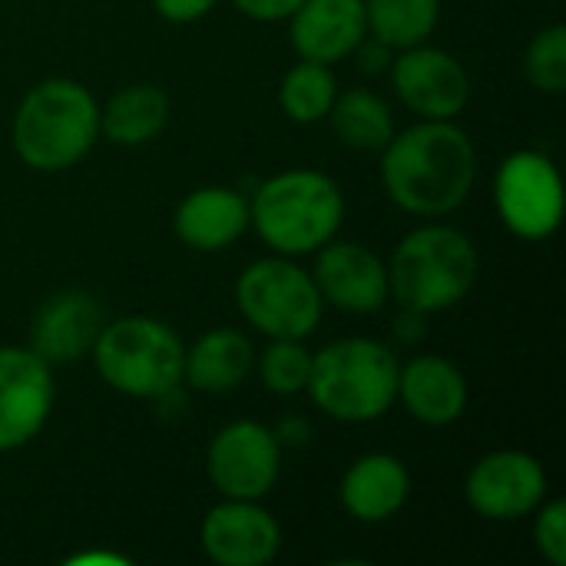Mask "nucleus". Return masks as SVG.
Returning <instances> with one entry per match:
<instances>
[{
  "label": "nucleus",
  "mask_w": 566,
  "mask_h": 566,
  "mask_svg": "<svg viewBox=\"0 0 566 566\" xmlns=\"http://www.w3.org/2000/svg\"><path fill=\"white\" fill-rule=\"evenodd\" d=\"M478 182V149L454 119H418L381 149L388 199L418 219L458 212Z\"/></svg>",
  "instance_id": "obj_1"
},
{
  "label": "nucleus",
  "mask_w": 566,
  "mask_h": 566,
  "mask_svg": "<svg viewBox=\"0 0 566 566\" xmlns=\"http://www.w3.org/2000/svg\"><path fill=\"white\" fill-rule=\"evenodd\" d=\"M10 139L27 169L63 172L96 146L99 103L80 80L50 76L20 99Z\"/></svg>",
  "instance_id": "obj_2"
},
{
  "label": "nucleus",
  "mask_w": 566,
  "mask_h": 566,
  "mask_svg": "<svg viewBox=\"0 0 566 566\" xmlns=\"http://www.w3.org/2000/svg\"><path fill=\"white\" fill-rule=\"evenodd\" d=\"M345 222L342 186L318 169H285L249 199V226L275 255H315Z\"/></svg>",
  "instance_id": "obj_3"
},
{
  "label": "nucleus",
  "mask_w": 566,
  "mask_h": 566,
  "mask_svg": "<svg viewBox=\"0 0 566 566\" xmlns=\"http://www.w3.org/2000/svg\"><path fill=\"white\" fill-rule=\"evenodd\" d=\"M481 272L478 245L454 226H418L391 252L388 292L415 315H438L461 305Z\"/></svg>",
  "instance_id": "obj_4"
},
{
  "label": "nucleus",
  "mask_w": 566,
  "mask_h": 566,
  "mask_svg": "<svg viewBox=\"0 0 566 566\" xmlns=\"http://www.w3.org/2000/svg\"><path fill=\"white\" fill-rule=\"evenodd\" d=\"M398 355L375 338H338L312 352L305 395L312 405L342 421L368 424L385 418L398 398Z\"/></svg>",
  "instance_id": "obj_5"
},
{
  "label": "nucleus",
  "mask_w": 566,
  "mask_h": 566,
  "mask_svg": "<svg viewBox=\"0 0 566 566\" xmlns=\"http://www.w3.org/2000/svg\"><path fill=\"white\" fill-rule=\"evenodd\" d=\"M90 355L99 378L126 398L159 401L182 385L186 345L166 322L149 315L106 322Z\"/></svg>",
  "instance_id": "obj_6"
},
{
  "label": "nucleus",
  "mask_w": 566,
  "mask_h": 566,
  "mask_svg": "<svg viewBox=\"0 0 566 566\" xmlns=\"http://www.w3.org/2000/svg\"><path fill=\"white\" fill-rule=\"evenodd\" d=\"M235 308L265 338H312L322 325L325 302L292 255H269L242 269L235 282Z\"/></svg>",
  "instance_id": "obj_7"
},
{
  "label": "nucleus",
  "mask_w": 566,
  "mask_h": 566,
  "mask_svg": "<svg viewBox=\"0 0 566 566\" xmlns=\"http://www.w3.org/2000/svg\"><path fill=\"white\" fill-rule=\"evenodd\" d=\"M494 206L507 232L524 242L551 239L566 212L564 176L541 149L511 153L494 176Z\"/></svg>",
  "instance_id": "obj_8"
},
{
  "label": "nucleus",
  "mask_w": 566,
  "mask_h": 566,
  "mask_svg": "<svg viewBox=\"0 0 566 566\" xmlns=\"http://www.w3.org/2000/svg\"><path fill=\"white\" fill-rule=\"evenodd\" d=\"M206 474L229 501H262L282 478V441L262 421H232L209 441Z\"/></svg>",
  "instance_id": "obj_9"
},
{
  "label": "nucleus",
  "mask_w": 566,
  "mask_h": 566,
  "mask_svg": "<svg viewBox=\"0 0 566 566\" xmlns=\"http://www.w3.org/2000/svg\"><path fill=\"white\" fill-rule=\"evenodd\" d=\"M464 497L478 517L514 524L547 501V471L534 454L501 448L474 461L464 481Z\"/></svg>",
  "instance_id": "obj_10"
},
{
  "label": "nucleus",
  "mask_w": 566,
  "mask_h": 566,
  "mask_svg": "<svg viewBox=\"0 0 566 566\" xmlns=\"http://www.w3.org/2000/svg\"><path fill=\"white\" fill-rule=\"evenodd\" d=\"M388 66L398 99L418 119H454L471 103V76L464 63L428 40L398 50Z\"/></svg>",
  "instance_id": "obj_11"
},
{
  "label": "nucleus",
  "mask_w": 566,
  "mask_h": 566,
  "mask_svg": "<svg viewBox=\"0 0 566 566\" xmlns=\"http://www.w3.org/2000/svg\"><path fill=\"white\" fill-rule=\"evenodd\" d=\"M53 365L30 345L0 348V454L30 444L53 411Z\"/></svg>",
  "instance_id": "obj_12"
},
{
  "label": "nucleus",
  "mask_w": 566,
  "mask_h": 566,
  "mask_svg": "<svg viewBox=\"0 0 566 566\" xmlns=\"http://www.w3.org/2000/svg\"><path fill=\"white\" fill-rule=\"evenodd\" d=\"M315 289L328 308L345 315H375L388 305V262L365 242H325L315 252Z\"/></svg>",
  "instance_id": "obj_13"
},
{
  "label": "nucleus",
  "mask_w": 566,
  "mask_h": 566,
  "mask_svg": "<svg viewBox=\"0 0 566 566\" xmlns=\"http://www.w3.org/2000/svg\"><path fill=\"white\" fill-rule=\"evenodd\" d=\"M202 551L219 566H265L282 551V527L259 501L216 504L199 527Z\"/></svg>",
  "instance_id": "obj_14"
},
{
  "label": "nucleus",
  "mask_w": 566,
  "mask_h": 566,
  "mask_svg": "<svg viewBox=\"0 0 566 566\" xmlns=\"http://www.w3.org/2000/svg\"><path fill=\"white\" fill-rule=\"evenodd\" d=\"M103 325V305L90 292L63 289L36 308L30 325V348L46 365H73L93 352V342Z\"/></svg>",
  "instance_id": "obj_15"
},
{
  "label": "nucleus",
  "mask_w": 566,
  "mask_h": 566,
  "mask_svg": "<svg viewBox=\"0 0 566 566\" xmlns=\"http://www.w3.org/2000/svg\"><path fill=\"white\" fill-rule=\"evenodd\" d=\"M289 36L302 60L332 66L368 40L365 0H302L289 17Z\"/></svg>",
  "instance_id": "obj_16"
},
{
  "label": "nucleus",
  "mask_w": 566,
  "mask_h": 566,
  "mask_svg": "<svg viewBox=\"0 0 566 566\" xmlns=\"http://www.w3.org/2000/svg\"><path fill=\"white\" fill-rule=\"evenodd\" d=\"M468 378L444 355H418L398 371L401 408L428 428H448L468 411Z\"/></svg>",
  "instance_id": "obj_17"
},
{
  "label": "nucleus",
  "mask_w": 566,
  "mask_h": 566,
  "mask_svg": "<svg viewBox=\"0 0 566 566\" xmlns=\"http://www.w3.org/2000/svg\"><path fill=\"white\" fill-rule=\"evenodd\" d=\"M411 497V474L401 458L371 451L361 454L338 484V501L345 514L358 524H385L405 511Z\"/></svg>",
  "instance_id": "obj_18"
},
{
  "label": "nucleus",
  "mask_w": 566,
  "mask_h": 566,
  "mask_svg": "<svg viewBox=\"0 0 566 566\" xmlns=\"http://www.w3.org/2000/svg\"><path fill=\"white\" fill-rule=\"evenodd\" d=\"M172 229L196 252H226L249 232V199L229 186H199L176 206Z\"/></svg>",
  "instance_id": "obj_19"
},
{
  "label": "nucleus",
  "mask_w": 566,
  "mask_h": 566,
  "mask_svg": "<svg viewBox=\"0 0 566 566\" xmlns=\"http://www.w3.org/2000/svg\"><path fill=\"white\" fill-rule=\"evenodd\" d=\"M255 371V345L239 328H209L182 355V385L202 395H229Z\"/></svg>",
  "instance_id": "obj_20"
},
{
  "label": "nucleus",
  "mask_w": 566,
  "mask_h": 566,
  "mask_svg": "<svg viewBox=\"0 0 566 566\" xmlns=\"http://www.w3.org/2000/svg\"><path fill=\"white\" fill-rule=\"evenodd\" d=\"M169 96L156 83H133L123 86L99 106V136L116 146L136 149L153 143L169 123Z\"/></svg>",
  "instance_id": "obj_21"
},
{
  "label": "nucleus",
  "mask_w": 566,
  "mask_h": 566,
  "mask_svg": "<svg viewBox=\"0 0 566 566\" xmlns=\"http://www.w3.org/2000/svg\"><path fill=\"white\" fill-rule=\"evenodd\" d=\"M328 126L335 139L345 149L355 153H381L388 139L395 136V113L391 106L375 93V90H338L332 109H328Z\"/></svg>",
  "instance_id": "obj_22"
},
{
  "label": "nucleus",
  "mask_w": 566,
  "mask_h": 566,
  "mask_svg": "<svg viewBox=\"0 0 566 566\" xmlns=\"http://www.w3.org/2000/svg\"><path fill=\"white\" fill-rule=\"evenodd\" d=\"M368 36L388 50L431 40L441 20V0H365Z\"/></svg>",
  "instance_id": "obj_23"
},
{
  "label": "nucleus",
  "mask_w": 566,
  "mask_h": 566,
  "mask_svg": "<svg viewBox=\"0 0 566 566\" xmlns=\"http://www.w3.org/2000/svg\"><path fill=\"white\" fill-rule=\"evenodd\" d=\"M335 96H338V80L332 66L315 63V60H298L282 76V86H279V106L298 126L325 123Z\"/></svg>",
  "instance_id": "obj_24"
},
{
  "label": "nucleus",
  "mask_w": 566,
  "mask_h": 566,
  "mask_svg": "<svg viewBox=\"0 0 566 566\" xmlns=\"http://www.w3.org/2000/svg\"><path fill=\"white\" fill-rule=\"evenodd\" d=\"M255 368H259L265 391L292 398L308 388L312 352L305 348L302 338H269V348L255 355Z\"/></svg>",
  "instance_id": "obj_25"
},
{
  "label": "nucleus",
  "mask_w": 566,
  "mask_h": 566,
  "mask_svg": "<svg viewBox=\"0 0 566 566\" xmlns=\"http://www.w3.org/2000/svg\"><path fill=\"white\" fill-rule=\"evenodd\" d=\"M524 76L534 90L560 96L566 90V27L551 23L534 33L524 53Z\"/></svg>",
  "instance_id": "obj_26"
},
{
  "label": "nucleus",
  "mask_w": 566,
  "mask_h": 566,
  "mask_svg": "<svg viewBox=\"0 0 566 566\" xmlns=\"http://www.w3.org/2000/svg\"><path fill=\"white\" fill-rule=\"evenodd\" d=\"M534 544L551 566H566V504L544 501L534 511Z\"/></svg>",
  "instance_id": "obj_27"
},
{
  "label": "nucleus",
  "mask_w": 566,
  "mask_h": 566,
  "mask_svg": "<svg viewBox=\"0 0 566 566\" xmlns=\"http://www.w3.org/2000/svg\"><path fill=\"white\" fill-rule=\"evenodd\" d=\"M239 13H245L249 20H259V23H279V20H289L302 0H232Z\"/></svg>",
  "instance_id": "obj_28"
},
{
  "label": "nucleus",
  "mask_w": 566,
  "mask_h": 566,
  "mask_svg": "<svg viewBox=\"0 0 566 566\" xmlns=\"http://www.w3.org/2000/svg\"><path fill=\"white\" fill-rule=\"evenodd\" d=\"M219 0H153L156 13L169 23H196L202 20Z\"/></svg>",
  "instance_id": "obj_29"
}]
</instances>
